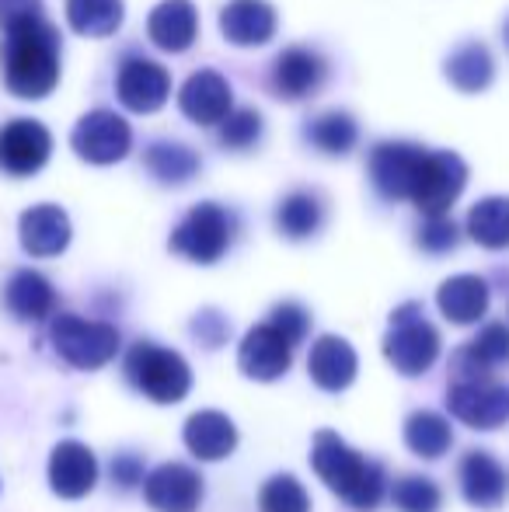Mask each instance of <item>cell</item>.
Returning a JSON list of instances; mask_svg holds the SVG:
<instances>
[{
    "label": "cell",
    "instance_id": "obj_8",
    "mask_svg": "<svg viewBox=\"0 0 509 512\" xmlns=\"http://www.w3.org/2000/svg\"><path fill=\"white\" fill-rule=\"evenodd\" d=\"M447 408L457 422L471 429L492 432L509 422V387L499 380H468V384H450Z\"/></svg>",
    "mask_w": 509,
    "mask_h": 512
},
{
    "label": "cell",
    "instance_id": "obj_22",
    "mask_svg": "<svg viewBox=\"0 0 509 512\" xmlns=\"http://www.w3.org/2000/svg\"><path fill=\"white\" fill-rule=\"evenodd\" d=\"M4 307L25 324L49 321L56 314V290L42 272L18 269L4 286Z\"/></svg>",
    "mask_w": 509,
    "mask_h": 512
},
{
    "label": "cell",
    "instance_id": "obj_18",
    "mask_svg": "<svg viewBox=\"0 0 509 512\" xmlns=\"http://www.w3.org/2000/svg\"><path fill=\"white\" fill-rule=\"evenodd\" d=\"M178 105L199 126H220L227 115L234 112L231 105V84L217 74V70H196V74L185 81Z\"/></svg>",
    "mask_w": 509,
    "mask_h": 512
},
{
    "label": "cell",
    "instance_id": "obj_15",
    "mask_svg": "<svg viewBox=\"0 0 509 512\" xmlns=\"http://www.w3.org/2000/svg\"><path fill=\"white\" fill-rule=\"evenodd\" d=\"M506 363H509V328L503 321H492L464 349L454 352V384L492 380V373Z\"/></svg>",
    "mask_w": 509,
    "mask_h": 512
},
{
    "label": "cell",
    "instance_id": "obj_42",
    "mask_svg": "<svg viewBox=\"0 0 509 512\" xmlns=\"http://www.w3.org/2000/svg\"><path fill=\"white\" fill-rule=\"evenodd\" d=\"M503 35H506V46H509V21H506V32Z\"/></svg>",
    "mask_w": 509,
    "mask_h": 512
},
{
    "label": "cell",
    "instance_id": "obj_3",
    "mask_svg": "<svg viewBox=\"0 0 509 512\" xmlns=\"http://www.w3.org/2000/svg\"><path fill=\"white\" fill-rule=\"evenodd\" d=\"M126 377L154 405H178L192 391V370L175 349L154 342H136L126 352Z\"/></svg>",
    "mask_w": 509,
    "mask_h": 512
},
{
    "label": "cell",
    "instance_id": "obj_16",
    "mask_svg": "<svg viewBox=\"0 0 509 512\" xmlns=\"http://www.w3.org/2000/svg\"><path fill=\"white\" fill-rule=\"evenodd\" d=\"M461 492L475 509H499L509 495L506 467L489 450H468L461 460Z\"/></svg>",
    "mask_w": 509,
    "mask_h": 512
},
{
    "label": "cell",
    "instance_id": "obj_14",
    "mask_svg": "<svg viewBox=\"0 0 509 512\" xmlns=\"http://www.w3.org/2000/svg\"><path fill=\"white\" fill-rule=\"evenodd\" d=\"M98 485V460L91 446L77 439H63L49 453V488L60 499H84Z\"/></svg>",
    "mask_w": 509,
    "mask_h": 512
},
{
    "label": "cell",
    "instance_id": "obj_23",
    "mask_svg": "<svg viewBox=\"0 0 509 512\" xmlns=\"http://www.w3.org/2000/svg\"><path fill=\"white\" fill-rule=\"evenodd\" d=\"M321 81H325V60L304 46L286 49L276 60V67H272V91L290 98V102L314 95L321 88Z\"/></svg>",
    "mask_w": 509,
    "mask_h": 512
},
{
    "label": "cell",
    "instance_id": "obj_20",
    "mask_svg": "<svg viewBox=\"0 0 509 512\" xmlns=\"http://www.w3.org/2000/svg\"><path fill=\"white\" fill-rule=\"evenodd\" d=\"M18 234H21V248L32 258H53V255H60V251H67L70 220L60 206L42 203L21 213Z\"/></svg>",
    "mask_w": 509,
    "mask_h": 512
},
{
    "label": "cell",
    "instance_id": "obj_13",
    "mask_svg": "<svg viewBox=\"0 0 509 512\" xmlns=\"http://www.w3.org/2000/svg\"><path fill=\"white\" fill-rule=\"evenodd\" d=\"M49 150H53V140H49V129L42 122L14 119L0 129V168L7 175H35L49 161Z\"/></svg>",
    "mask_w": 509,
    "mask_h": 512
},
{
    "label": "cell",
    "instance_id": "obj_11",
    "mask_svg": "<svg viewBox=\"0 0 509 512\" xmlns=\"http://www.w3.org/2000/svg\"><path fill=\"white\" fill-rule=\"evenodd\" d=\"M143 499L154 512H196L203 502V478L189 464H161L143 478Z\"/></svg>",
    "mask_w": 509,
    "mask_h": 512
},
{
    "label": "cell",
    "instance_id": "obj_34",
    "mask_svg": "<svg viewBox=\"0 0 509 512\" xmlns=\"http://www.w3.org/2000/svg\"><path fill=\"white\" fill-rule=\"evenodd\" d=\"M258 512H311V495L293 474H276L258 492Z\"/></svg>",
    "mask_w": 509,
    "mask_h": 512
},
{
    "label": "cell",
    "instance_id": "obj_39",
    "mask_svg": "<svg viewBox=\"0 0 509 512\" xmlns=\"http://www.w3.org/2000/svg\"><path fill=\"white\" fill-rule=\"evenodd\" d=\"M192 335H196L206 349H217V345H224L227 335H231V324H227L217 310H203V314L192 321Z\"/></svg>",
    "mask_w": 509,
    "mask_h": 512
},
{
    "label": "cell",
    "instance_id": "obj_28",
    "mask_svg": "<svg viewBox=\"0 0 509 512\" xmlns=\"http://www.w3.org/2000/svg\"><path fill=\"white\" fill-rule=\"evenodd\" d=\"M67 21L77 35L105 39L123 25V0H67Z\"/></svg>",
    "mask_w": 509,
    "mask_h": 512
},
{
    "label": "cell",
    "instance_id": "obj_25",
    "mask_svg": "<svg viewBox=\"0 0 509 512\" xmlns=\"http://www.w3.org/2000/svg\"><path fill=\"white\" fill-rule=\"evenodd\" d=\"M147 32H150V39L161 49H168V53H185V49L196 42L199 14L189 0H161V4L150 11Z\"/></svg>",
    "mask_w": 509,
    "mask_h": 512
},
{
    "label": "cell",
    "instance_id": "obj_32",
    "mask_svg": "<svg viewBox=\"0 0 509 512\" xmlns=\"http://www.w3.org/2000/svg\"><path fill=\"white\" fill-rule=\"evenodd\" d=\"M492 74H496V67H492V56H489V49H485L482 42H468V46H461L447 60L450 84H454V88H461V91L489 88Z\"/></svg>",
    "mask_w": 509,
    "mask_h": 512
},
{
    "label": "cell",
    "instance_id": "obj_33",
    "mask_svg": "<svg viewBox=\"0 0 509 512\" xmlns=\"http://www.w3.org/2000/svg\"><path fill=\"white\" fill-rule=\"evenodd\" d=\"M356 136H360V129H356L353 115H346V112H325L307 126V140H311L321 154H332V157L349 154V150L356 147Z\"/></svg>",
    "mask_w": 509,
    "mask_h": 512
},
{
    "label": "cell",
    "instance_id": "obj_41",
    "mask_svg": "<svg viewBox=\"0 0 509 512\" xmlns=\"http://www.w3.org/2000/svg\"><path fill=\"white\" fill-rule=\"evenodd\" d=\"M112 481H116L119 488H136L143 481V460L136 457V453H119V457L112 460Z\"/></svg>",
    "mask_w": 509,
    "mask_h": 512
},
{
    "label": "cell",
    "instance_id": "obj_27",
    "mask_svg": "<svg viewBox=\"0 0 509 512\" xmlns=\"http://www.w3.org/2000/svg\"><path fill=\"white\" fill-rule=\"evenodd\" d=\"M405 446L422 460H440L454 446V429L440 411H412L405 418Z\"/></svg>",
    "mask_w": 509,
    "mask_h": 512
},
{
    "label": "cell",
    "instance_id": "obj_36",
    "mask_svg": "<svg viewBox=\"0 0 509 512\" xmlns=\"http://www.w3.org/2000/svg\"><path fill=\"white\" fill-rule=\"evenodd\" d=\"M262 133V119H258L255 108H234L224 122H220V143L231 150H245L252 147Z\"/></svg>",
    "mask_w": 509,
    "mask_h": 512
},
{
    "label": "cell",
    "instance_id": "obj_1",
    "mask_svg": "<svg viewBox=\"0 0 509 512\" xmlns=\"http://www.w3.org/2000/svg\"><path fill=\"white\" fill-rule=\"evenodd\" d=\"M4 84L18 98H46L60 81V32L46 18L11 28L0 49Z\"/></svg>",
    "mask_w": 509,
    "mask_h": 512
},
{
    "label": "cell",
    "instance_id": "obj_4",
    "mask_svg": "<svg viewBox=\"0 0 509 512\" xmlns=\"http://www.w3.org/2000/svg\"><path fill=\"white\" fill-rule=\"evenodd\" d=\"M384 359L401 377H422L440 359V331L426 321L419 304H401L384 335Z\"/></svg>",
    "mask_w": 509,
    "mask_h": 512
},
{
    "label": "cell",
    "instance_id": "obj_10",
    "mask_svg": "<svg viewBox=\"0 0 509 512\" xmlns=\"http://www.w3.org/2000/svg\"><path fill=\"white\" fill-rule=\"evenodd\" d=\"M426 147L415 143H381L370 154V178L384 199H412L415 182L426 164Z\"/></svg>",
    "mask_w": 509,
    "mask_h": 512
},
{
    "label": "cell",
    "instance_id": "obj_35",
    "mask_svg": "<svg viewBox=\"0 0 509 512\" xmlns=\"http://www.w3.org/2000/svg\"><path fill=\"white\" fill-rule=\"evenodd\" d=\"M391 502L398 512H440L443 492L433 478H419V474H408V478L394 481Z\"/></svg>",
    "mask_w": 509,
    "mask_h": 512
},
{
    "label": "cell",
    "instance_id": "obj_17",
    "mask_svg": "<svg viewBox=\"0 0 509 512\" xmlns=\"http://www.w3.org/2000/svg\"><path fill=\"white\" fill-rule=\"evenodd\" d=\"M356 370H360V359H356V349L339 335H321L318 342L311 345V356H307V373L311 380L328 394L346 391L356 380Z\"/></svg>",
    "mask_w": 509,
    "mask_h": 512
},
{
    "label": "cell",
    "instance_id": "obj_2",
    "mask_svg": "<svg viewBox=\"0 0 509 512\" xmlns=\"http://www.w3.org/2000/svg\"><path fill=\"white\" fill-rule=\"evenodd\" d=\"M311 467L328 492H335L342 502H349L360 512H374L387 492V474L377 460H367L360 450L346 443L339 432L321 429L311 446Z\"/></svg>",
    "mask_w": 509,
    "mask_h": 512
},
{
    "label": "cell",
    "instance_id": "obj_7",
    "mask_svg": "<svg viewBox=\"0 0 509 512\" xmlns=\"http://www.w3.org/2000/svg\"><path fill=\"white\" fill-rule=\"evenodd\" d=\"M464 185H468V164L450 150H429L419 182H415L412 203L426 213V220H436V216H447Z\"/></svg>",
    "mask_w": 509,
    "mask_h": 512
},
{
    "label": "cell",
    "instance_id": "obj_12",
    "mask_svg": "<svg viewBox=\"0 0 509 512\" xmlns=\"http://www.w3.org/2000/svg\"><path fill=\"white\" fill-rule=\"evenodd\" d=\"M293 363V345L272 328L269 321L255 324L245 338H241L238 349V370L245 373L248 380H258V384H272L279 380Z\"/></svg>",
    "mask_w": 509,
    "mask_h": 512
},
{
    "label": "cell",
    "instance_id": "obj_21",
    "mask_svg": "<svg viewBox=\"0 0 509 512\" xmlns=\"http://www.w3.org/2000/svg\"><path fill=\"white\" fill-rule=\"evenodd\" d=\"M185 446L196 460H224L234 453L238 446V425L231 422V415L217 408H206V411H196L189 415L185 422V432H182Z\"/></svg>",
    "mask_w": 509,
    "mask_h": 512
},
{
    "label": "cell",
    "instance_id": "obj_6",
    "mask_svg": "<svg viewBox=\"0 0 509 512\" xmlns=\"http://www.w3.org/2000/svg\"><path fill=\"white\" fill-rule=\"evenodd\" d=\"M234 241V216L217 203H199L189 209L182 223L171 234V251L196 265H213L224 258Z\"/></svg>",
    "mask_w": 509,
    "mask_h": 512
},
{
    "label": "cell",
    "instance_id": "obj_26",
    "mask_svg": "<svg viewBox=\"0 0 509 512\" xmlns=\"http://www.w3.org/2000/svg\"><path fill=\"white\" fill-rule=\"evenodd\" d=\"M436 304L450 324H478L489 314V283L482 276H454L440 286Z\"/></svg>",
    "mask_w": 509,
    "mask_h": 512
},
{
    "label": "cell",
    "instance_id": "obj_31",
    "mask_svg": "<svg viewBox=\"0 0 509 512\" xmlns=\"http://www.w3.org/2000/svg\"><path fill=\"white\" fill-rule=\"evenodd\" d=\"M147 171L164 185H182L189 178L199 175V154L182 143H154V147L143 154Z\"/></svg>",
    "mask_w": 509,
    "mask_h": 512
},
{
    "label": "cell",
    "instance_id": "obj_38",
    "mask_svg": "<svg viewBox=\"0 0 509 512\" xmlns=\"http://www.w3.org/2000/svg\"><path fill=\"white\" fill-rule=\"evenodd\" d=\"M457 244V227L450 216H436V220H426L419 230V248L429 251V255H443Z\"/></svg>",
    "mask_w": 509,
    "mask_h": 512
},
{
    "label": "cell",
    "instance_id": "obj_29",
    "mask_svg": "<svg viewBox=\"0 0 509 512\" xmlns=\"http://www.w3.org/2000/svg\"><path fill=\"white\" fill-rule=\"evenodd\" d=\"M468 234H471V241H478L489 251L509 248V199L492 196V199H482L478 206H471Z\"/></svg>",
    "mask_w": 509,
    "mask_h": 512
},
{
    "label": "cell",
    "instance_id": "obj_24",
    "mask_svg": "<svg viewBox=\"0 0 509 512\" xmlns=\"http://www.w3.org/2000/svg\"><path fill=\"white\" fill-rule=\"evenodd\" d=\"M220 32L234 46H262L276 32V11L265 0H231L220 14Z\"/></svg>",
    "mask_w": 509,
    "mask_h": 512
},
{
    "label": "cell",
    "instance_id": "obj_9",
    "mask_svg": "<svg viewBox=\"0 0 509 512\" xmlns=\"http://www.w3.org/2000/svg\"><path fill=\"white\" fill-rule=\"evenodd\" d=\"M70 143H74V150L88 164H116L129 154L133 133H129L123 115L109 112V108H98V112H88L77 122Z\"/></svg>",
    "mask_w": 509,
    "mask_h": 512
},
{
    "label": "cell",
    "instance_id": "obj_40",
    "mask_svg": "<svg viewBox=\"0 0 509 512\" xmlns=\"http://www.w3.org/2000/svg\"><path fill=\"white\" fill-rule=\"evenodd\" d=\"M42 18L39 0H0V28L11 32V28L25 25V21Z\"/></svg>",
    "mask_w": 509,
    "mask_h": 512
},
{
    "label": "cell",
    "instance_id": "obj_30",
    "mask_svg": "<svg viewBox=\"0 0 509 512\" xmlns=\"http://www.w3.org/2000/svg\"><path fill=\"white\" fill-rule=\"evenodd\" d=\"M321 220H325V209H321V199L311 196V192H293V196H286L276 209L279 234L290 237V241H307V237H314Z\"/></svg>",
    "mask_w": 509,
    "mask_h": 512
},
{
    "label": "cell",
    "instance_id": "obj_19",
    "mask_svg": "<svg viewBox=\"0 0 509 512\" xmlns=\"http://www.w3.org/2000/svg\"><path fill=\"white\" fill-rule=\"evenodd\" d=\"M168 91H171L168 70L150 60H126L116 77L119 102L133 108V112H157V108L168 102Z\"/></svg>",
    "mask_w": 509,
    "mask_h": 512
},
{
    "label": "cell",
    "instance_id": "obj_37",
    "mask_svg": "<svg viewBox=\"0 0 509 512\" xmlns=\"http://www.w3.org/2000/svg\"><path fill=\"white\" fill-rule=\"evenodd\" d=\"M269 324L290 345H300L307 338V331H311V314H307V310L300 307V304H279V307H272Z\"/></svg>",
    "mask_w": 509,
    "mask_h": 512
},
{
    "label": "cell",
    "instance_id": "obj_5",
    "mask_svg": "<svg viewBox=\"0 0 509 512\" xmlns=\"http://www.w3.org/2000/svg\"><path fill=\"white\" fill-rule=\"evenodd\" d=\"M49 342L56 356L74 370H102L119 352V328L109 321H88L77 314H56L49 324Z\"/></svg>",
    "mask_w": 509,
    "mask_h": 512
}]
</instances>
